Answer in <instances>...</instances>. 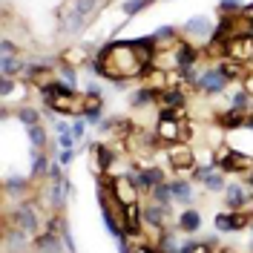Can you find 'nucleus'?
<instances>
[{"label":"nucleus","instance_id":"nucleus-20","mask_svg":"<svg viewBox=\"0 0 253 253\" xmlns=\"http://www.w3.org/2000/svg\"><path fill=\"white\" fill-rule=\"evenodd\" d=\"M170 199H173V190H170V184H167V181L153 187V202H156V205L167 207V205H170Z\"/></svg>","mask_w":253,"mask_h":253},{"label":"nucleus","instance_id":"nucleus-12","mask_svg":"<svg viewBox=\"0 0 253 253\" xmlns=\"http://www.w3.org/2000/svg\"><path fill=\"white\" fill-rule=\"evenodd\" d=\"M35 251L38 253H61L63 251V239H58L52 230L49 233H41L35 239Z\"/></svg>","mask_w":253,"mask_h":253},{"label":"nucleus","instance_id":"nucleus-32","mask_svg":"<svg viewBox=\"0 0 253 253\" xmlns=\"http://www.w3.org/2000/svg\"><path fill=\"white\" fill-rule=\"evenodd\" d=\"M23 187H26V178H17V175L6 178V190H9V193H15V190H23Z\"/></svg>","mask_w":253,"mask_h":253},{"label":"nucleus","instance_id":"nucleus-41","mask_svg":"<svg viewBox=\"0 0 253 253\" xmlns=\"http://www.w3.org/2000/svg\"><path fill=\"white\" fill-rule=\"evenodd\" d=\"M245 126H248V129H253V115H248V118H245Z\"/></svg>","mask_w":253,"mask_h":253},{"label":"nucleus","instance_id":"nucleus-29","mask_svg":"<svg viewBox=\"0 0 253 253\" xmlns=\"http://www.w3.org/2000/svg\"><path fill=\"white\" fill-rule=\"evenodd\" d=\"M147 3H153V0H126L124 3V15H135V12H141Z\"/></svg>","mask_w":253,"mask_h":253},{"label":"nucleus","instance_id":"nucleus-11","mask_svg":"<svg viewBox=\"0 0 253 253\" xmlns=\"http://www.w3.org/2000/svg\"><path fill=\"white\" fill-rule=\"evenodd\" d=\"M170 164H173V170H178V173H181V170H190V167L196 164L193 150L184 147V144H181V147H173V150H170Z\"/></svg>","mask_w":253,"mask_h":253},{"label":"nucleus","instance_id":"nucleus-37","mask_svg":"<svg viewBox=\"0 0 253 253\" xmlns=\"http://www.w3.org/2000/svg\"><path fill=\"white\" fill-rule=\"evenodd\" d=\"M72 158H75V153H72V150H61V153H58V161H61L63 167H66V164H69Z\"/></svg>","mask_w":253,"mask_h":253},{"label":"nucleus","instance_id":"nucleus-4","mask_svg":"<svg viewBox=\"0 0 253 253\" xmlns=\"http://www.w3.org/2000/svg\"><path fill=\"white\" fill-rule=\"evenodd\" d=\"M196 84H199V89H205L207 95H219V92H224L227 78L221 75L219 69H205V72L196 78Z\"/></svg>","mask_w":253,"mask_h":253},{"label":"nucleus","instance_id":"nucleus-30","mask_svg":"<svg viewBox=\"0 0 253 253\" xmlns=\"http://www.w3.org/2000/svg\"><path fill=\"white\" fill-rule=\"evenodd\" d=\"M95 153H98V161H101V173L110 167V161H112V153L107 150V147H95Z\"/></svg>","mask_w":253,"mask_h":253},{"label":"nucleus","instance_id":"nucleus-6","mask_svg":"<svg viewBox=\"0 0 253 253\" xmlns=\"http://www.w3.org/2000/svg\"><path fill=\"white\" fill-rule=\"evenodd\" d=\"M156 135L161 138V141H178V138H181V124L175 121V115H170V112H164V115L158 118Z\"/></svg>","mask_w":253,"mask_h":253},{"label":"nucleus","instance_id":"nucleus-22","mask_svg":"<svg viewBox=\"0 0 253 253\" xmlns=\"http://www.w3.org/2000/svg\"><path fill=\"white\" fill-rule=\"evenodd\" d=\"M26 132H29V141L35 150H41L43 144H46V132H43V126L41 124H35V126H26Z\"/></svg>","mask_w":253,"mask_h":253},{"label":"nucleus","instance_id":"nucleus-10","mask_svg":"<svg viewBox=\"0 0 253 253\" xmlns=\"http://www.w3.org/2000/svg\"><path fill=\"white\" fill-rule=\"evenodd\" d=\"M248 199L251 196H245V187L242 184H227L224 187V207L227 210H242V207L248 205Z\"/></svg>","mask_w":253,"mask_h":253},{"label":"nucleus","instance_id":"nucleus-16","mask_svg":"<svg viewBox=\"0 0 253 253\" xmlns=\"http://www.w3.org/2000/svg\"><path fill=\"white\" fill-rule=\"evenodd\" d=\"M161 101H164V107H167L164 112H170V115H175L178 110H184V95L178 92V89H170V92H164V98H161Z\"/></svg>","mask_w":253,"mask_h":253},{"label":"nucleus","instance_id":"nucleus-18","mask_svg":"<svg viewBox=\"0 0 253 253\" xmlns=\"http://www.w3.org/2000/svg\"><path fill=\"white\" fill-rule=\"evenodd\" d=\"M245 118H248V115H242L239 110H230V112H221L219 115V124L224 126V129H236V126H245Z\"/></svg>","mask_w":253,"mask_h":253},{"label":"nucleus","instance_id":"nucleus-27","mask_svg":"<svg viewBox=\"0 0 253 253\" xmlns=\"http://www.w3.org/2000/svg\"><path fill=\"white\" fill-rule=\"evenodd\" d=\"M181 253H210V245L207 242H187V245H181Z\"/></svg>","mask_w":253,"mask_h":253},{"label":"nucleus","instance_id":"nucleus-15","mask_svg":"<svg viewBox=\"0 0 253 253\" xmlns=\"http://www.w3.org/2000/svg\"><path fill=\"white\" fill-rule=\"evenodd\" d=\"M248 164H251V158L239 156V153H233V150H227V156H221V170H227V173L242 170V167H248Z\"/></svg>","mask_w":253,"mask_h":253},{"label":"nucleus","instance_id":"nucleus-36","mask_svg":"<svg viewBox=\"0 0 253 253\" xmlns=\"http://www.w3.org/2000/svg\"><path fill=\"white\" fill-rule=\"evenodd\" d=\"M63 81H66L69 86H75V69H72V66H63Z\"/></svg>","mask_w":253,"mask_h":253},{"label":"nucleus","instance_id":"nucleus-21","mask_svg":"<svg viewBox=\"0 0 253 253\" xmlns=\"http://www.w3.org/2000/svg\"><path fill=\"white\" fill-rule=\"evenodd\" d=\"M164 210H167V207H161V205L147 207V210H144V219L150 221L153 227H161V224H164Z\"/></svg>","mask_w":253,"mask_h":253},{"label":"nucleus","instance_id":"nucleus-1","mask_svg":"<svg viewBox=\"0 0 253 253\" xmlns=\"http://www.w3.org/2000/svg\"><path fill=\"white\" fill-rule=\"evenodd\" d=\"M141 63L135 43H107L95 58V66L104 78H132L141 72Z\"/></svg>","mask_w":253,"mask_h":253},{"label":"nucleus","instance_id":"nucleus-5","mask_svg":"<svg viewBox=\"0 0 253 253\" xmlns=\"http://www.w3.org/2000/svg\"><path fill=\"white\" fill-rule=\"evenodd\" d=\"M121 219H124V236H138L141 221H144V210H141V207L135 205V202H132V205H124Z\"/></svg>","mask_w":253,"mask_h":253},{"label":"nucleus","instance_id":"nucleus-2","mask_svg":"<svg viewBox=\"0 0 253 253\" xmlns=\"http://www.w3.org/2000/svg\"><path fill=\"white\" fill-rule=\"evenodd\" d=\"M248 221H251L248 213H242V210H227V213H219V216H216V230H219V233H233V230L248 227Z\"/></svg>","mask_w":253,"mask_h":253},{"label":"nucleus","instance_id":"nucleus-35","mask_svg":"<svg viewBox=\"0 0 253 253\" xmlns=\"http://www.w3.org/2000/svg\"><path fill=\"white\" fill-rule=\"evenodd\" d=\"M0 92H3V98H9V95L15 92V81H12V78H3V84H0Z\"/></svg>","mask_w":253,"mask_h":253},{"label":"nucleus","instance_id":"nucleus-7","mask_svg":"<svg viewBox=\"0 0 253 253\" xmlns=\"http://www.w3.org/2000/svg\"><path fill=\"white\" fill-rule=\"evenodd\" d=\"M15 227L23 233H38V210L32 205H20L15 210Z\"/></svg>","mask_w":253,"mask_h":253},{"label":"nucleus","instance_id":"nucleus-33","mask_svg":"<svg viewBox=\"0 0 253 253\" xmlns=\"http://www.w3.org/2000/svg\"><path fill=\"white\" fill-rule=\"evenodd\" d=\"M167 38H173V26H161L153 32V41H167Z\"/></svg>","mask_w":253,"mask_h":253},{"label":"nucleus","instance_id":"nucleus-39","mask_svg":"<svg viewBox=\"0 0 253 253\" xmlns=\"http://www.w3.org/2000/svg\"><path fill=\"white\" fill-rule=\"evenodd\" d=\"M219 9H224V12H227V9H242V3H239V0H221Z\"/></svg>","mask_w":253,"mask_h":253},{"label":"nucleus","instance_id":"nucleus-43","mask_svg":"<svg viewBox=\"0 0 253 253\" xmlns=\"http://www.w3.org/2000/svg\"><path fill=\"white\" fill-rule=\"evenodd\" d=\"M135 253H156V251H150V248H138Z\"/></svg>","mask_w":253,"mask_h":253},{"label":"nucleus","instance_id":"nucleus-25","mask_svg":"<svg viewBox=\"0 0 253 253\" xmlns=\"http://www.w3.org/2000/svg\"><path fill=\"white\" fill-rule=\"evenodd\" d=\"M248 101H251V95H248V89H242V92H236V95H233V107H230V110H239V112H245L248 107H251Z\"/></svg>","mask_w":253,"mask_h":253},{"label":"nucleus","instance_id":"nucleus-42","mask_svg":"<svg viewBox=\"0 0 253 253\" xmlns=\"http://www.w3.org/2000/svg\"><path fill=\"white\" fill-rule=\"evenodd\" d=\"M245 181H248V187L253 190V173H248V178H245Z\"/></svg>","mask_w":253,"mask_h":253},{"label":"nucleus","instance_id":"nucleus-8","mask_svg":"<svg viewBox=\"0 0 253 253\" xmlns=\"http://www.w3.org/2000/svg\"><path fill=\"white\" fill-rule=\"evenodd\" d=\"M184 32L187 35H196V38H207V35H213V23H210V17L202 12V15H193L184 20Z\"/></svg>","mask_w":253,"mask_h":253},{"label":"nucleus","instance_id":"nucleus-28","mask_svg":"<svg viewBox=\"0 0 253 253\" xmlns=\"http://www.w3.org/2000/svg\"><path fill=\"white\" fill-rule=\"evenodd\" d=\"M153 98H156V92H153V89H141V92L132 95V104H135V107H147Z\"/></svg>","mask_w":253,"mask_h":253},{"label":"nucleus","instance_id":"nucleus-31","mask_svg":"<svg viewBox=\"0 0 253 253\" xmlns=\"http://www.w3.org/2000/svg\"><path fill=\"white\" fill-rule=\"evenodd\" d=\"M49 170V164H46V158H41V156H35V167H32V175H46Z\"/></svg>","mask_w":253,"mask_h":253},{"label":"nucleus","instance_id":"nucleus-3","mask_svg":"<svg viewBox=\"0 0 253 253\" xmlns=\"http://www.w3.org/2000/svg\"><path fill=\"white\" fill-rule=\"evenodd\" d=\"M112 196H118L121 207H124V205H132V202L138 199V187H135L132 175H118V178L112 181Z\"/></svg>","mask_w":253,"mask_h":253},{"label":"nucleus","instance_id":"nucleus-9","mask_svg":"<svg viewBox=\"0 0 253 253\" xmlns=\"http://www.w3.org/2000/svg\"><path fill=\"white\" fill-rule=\"evenodd\" d=\"M196 181H202L207 190H213V193H219V190H224L227 184H224V175L216 173V170H210V167H199L196 170Z\"/></svg>","mask_w":253,"mask_h":253},{"label":"nucleus","instance_id":"nucleus-38","mask_svg":"<svg viewBox=\"0 0 253 253\" xmlns=\"http://www.w3.org/2000/svg\"><path fill=\"white\" fill-rule=\"evenodd\" d=\"M0 52H3V58H6V55H15V46H12V41H0Z\"/></svg>","mask_w":253,"mask_h":253},{"label":"nucleus","instance_id":"nucleus-44","mask_svg":"<svg viewBox=\"0 0 253 253\" xmlns=\"http://www.w3.org/2000/svg\"><path fill=\"white\" fill-rule=\"evenodd\" d=\"M251 110H253V101H251Z\"/></svg>","mask_w":253,"mask_h":253},{"label":"nucleus","instance_id":"nucleus-26","mask_svg":"<svg viewBox=\"0 0 253 253\" xmlns=\"http://www.w3.org/2000/svg\"><path fill=\"white\" fill-rule=\"evenodd\" d=\"M75 6H78V15L86 20V17L95 12V6H98V0H75Z\"/></svg>","mask_w":253,"mask_h":253},{"label":"nucleus","instance_id":"nucleus-23","mask_svg":"<svg viewBox=\"0 0 253 253\" xmlns=\"http://www.w3.org/2000/svg\"><path fill=\"white\" fill-rule=\"evenodd\" d=\"M144 187H156V184H164V173L158 170V167H150V170H144Z\"/></svg>","mask_w":253,"mask_h":253},{"label":"nucleus","instance_id":"nucleus-19","mask_svg":"<svg viewBox=\"0 0 253 253\" xmlns=\"http://www.w3.org/2000/svg\"><path fill=\"white\" fill-rule=\"evenodd\" d=\"M175 63L181 66V69H187V66H193L196 63V52L187 46V43H181V46L175 49Z\"/></svg>","mask_w":253,"mask_h":253},{"label":"nucleus","instance_id":"nucleus-14","mask_svg":"<svg viewBox=\"0 0 253 253\" xmlns=\"http://www.w3.org/2000/svg\"><path fill=\"white\" fill-rule=\"evenodd\" d=\"M170 190H173L175 202H181V205H190V202H193V187H190V181H184V178L170 181Z\"/></svg>","mask_w":253,"mask_h":253},{"label":"nucleus","instance_id":"nucleus-34","mask_svg":"<svg viewBox=\"0 0 253 253\" xmlns=\"http://www.w3.org/2000/svg\"><path fill=\"white\" fill-rule=\"evenodd\" d=\"M84 129H86V121H84V118L72 121V135H75V138H84Z\"/></svg>","mask_w":253,"mask_h":253},{"label":"nucleus","instance_id":"nucleus-13","mask_svg":"<svg viewBox=\"0 0 253 253\" xmlns=\"http://www.w3.org/2000/svg\"><path fill=\"white\" fill-rule=\"evenodd\" d=\"M175 224H178V230H184V233H196V230L202 227V216H199L196 210H184V213L175 219Z\"/></svg>","mask_w":253,"mask_h":253},{"label":"nucleus","instance_id":"nucleus-40","mask_svg":"<svg viewBox=\"0 0 253 253\" xmlns=\"http://www.w3.org/2000/svg\"><path fill=\"white\" fill-rule=\"evenodd\" d=\"M242 17H245V20H248V23L253 26V3H248V6H242Z\"/></svg>","mask_w":253,"mask_h":253},{"label":"nucleus","instance_id":"nucleus-24","mask_svg":"<svg viewBox=\"0 0 253 253\" xmlns=\"http://www.w3.org/2000/svg\"><path fill=\"white\" fill-rule=\"evenodd\" d=\"M17 121L26 124V126H35V124H41V115L35 110H29V107H20V110H17Z\"/></svg>","mask_w":253,"mask_h":253},{"label":"nucleus","instance_id":"nucleus-17","mask_svg":"<svg viewBox=\"0 0 253 253\" xmlns=\"http://www.w3.org/2000/svg\"><path fill=\"white\" fill-rule=\"evenodd\" d=\"M0 69H3V78L20 75V72H23V61L15 58V55H6V58H0Z\"/></svg>","mask_w":253,"mask_h":253}]
</instances>
